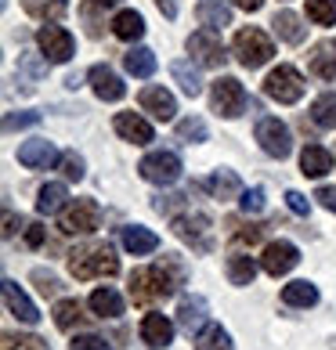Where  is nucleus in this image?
<instances>
[{
  "label": "nucleus",
  "mask_w": 336,
  "mask_h": 350,
  "mask_svg": "<svg viewBox=\"0 0 336 350\" xmlns=\"http://www.w3.org/2000/svg\"><path fill=\"white\" fill-rule=\"evenodd\" d=\"M170 72H174V80L181 83V90H185L188 98H199V94H203V80H199V72L192 69L188 62H174Z\"/></svg>",
  "instance_id": "nucleus-34"
},
{
  "label": "nucleus",
  "mask_w": 336,
  "mask_h": 350,
  "mask_svg": "<svg viewBox=\"0 0 336 350\" xmlns=\"http://www.w3.org/2000/svg\"><path fill=\"white\" fill-rule=\"evenodd\" d=\"M156 8L163 11L166 18H177V0H156Z\"/></svg>",
  "instance_id": "nucleus-50"
},
{
  "label": "nucleus",
  "mask_w": 336,
  "mask_h": 350,
  "mask_svg": "<svg viewBox=\"0 0 336 350\" xmlns=\"http://www.w3.org/2000/svg\"><path fill=\"white\" fill-rule=\"evenodd\" d=\"M141 340H145L148 347H170L174 343V321L166 314H145V321H141Z\"/></svg>",
  "instance_id": "nucleus-17"
},
{
  "label": "nucleus",
  "mask_w": 336,
  "mask_h": 350,
  "mask_svg": "<svg viewBox=\"0 0 336 350\" xmlns=\"http://www.w3.org/2000/svg\"><path fill=\"white\" fill-rule=\"evenodd\" d=\"M253 275H257V264H253V256H228V278L231 285H253Z\"/></svg>",
  "instance_id": "nucleus-33"
},
{
  "label": "nucleus",
  "mask_w": 336,
  "mask_h": 350,
  "mask_svg": "<svg viewBox=\"0 0 336 350\" xmlns=\"http://www.w3.org/2000/svg\"><path fill=\"white\" fill-rule=\"evenodd\" d=\"M261 235H264V228H261V224H250V228H239V231H235V242H242V245L250 242V245H253V242H261Z\"/></svg>",
  "instance_id": "nucleus-47"
},
{
  "label": "nucleus",
  "mask_w": 336,
  "mask_h": 350,
  "mask_svg": "<svg viewBox=\"0 0 336 350\" xmlns=\"http://www.w3.org/2000/svg\"><path fill=\"white\" fill-rule=\"evenodd\" d=\"M112 33L120 36V40H138V36H145V18L127 8V11H120V15L112 18Z\"/></svg>",
  "instance_id": "nucleus-27"
},
{
  "label": "nucleus",
  "mask_w": 336,
  "mask_h": 350,
  "mask_svg": "<svg viewBox=\"0 0 336 350\" xmlns=\"http://www.w3.org/2000/svg\"><path fill=\"white\" fill-rule=\"evenodd\" d=\"M101 228V206L94 199H76L66 213L58 217V231L62 235H87V231Z\"/></svg>",
  "instance_id": "nucleus-5"
},
{
  "label": "nucleus",
  "mask_w": 336,
  "mask_h": 350,
  "mask_svg": "<svg viewBox=\"0 0 336 350\" xmlns=\"http://www.w3.org/2000/svg\"><path fill=\"white\" fill-rule=\"evenodd\" d=\"M286 206L293 213H300V217L311 213V202H307V196H300V191H286Z\"/></svg>",
  "instance_id": "nucleus-46"
},
{
  "label": "nucleus",
  "mask_w": 336,
  "mask_h": 350,
  "mask_svg": "<svg viewBox=\"0 0 336 350\" xmlns=\"http://www.w3.org/2000/svg\"><path fill=\"white\" fill-rule=\"evenodd\" d=\"M123 250L127 253H134V256H145V253H156L159 250V239L152 235L148 228H141V224H131V228H123Z\"/></svg>",
  "instance_id": "nucleus-21"
},
{
  "label": "nucleus",
  "mask_w": 336,
  "mask_h": 350,
  "mask_svg": "<svg viewBox=\"0 0 336 350\" xmlns=\"http://www.w3.org/2000/svg\"><path fill=\"white\" fill-rule=\"evenodd\" d=\"M307 18L315 25H336V0H307Z\"/></svg>",
  "instance_id": "nucleus-37"
},
{
  "label": "nucleus",
  "mask_w": 336,
  "mask_h": 350,
  "mask_svg": "<svg viewBox=\"0 0 336 350\" xmlns=\"http://www.w3.org/2000/svg\"><path fill=\"white\" fill-rule=\"evenodd\" d=\"M22 69H25V76H29V83H25V90H33V83L44 76V66H40V62H36L33 55H25V58H22Z\"/></svg>",
  "instance_id": "nucleus-45"
},
{
  "label": "nucleus",
  "mask_w": 336,
  "mask_h": 350,
  "mask_svg": "<svg viewBox=\"0 0 336 350\" xmlns=\"http://www.w3.org/2000/svg\"><path fill=\"white\" fill-rule=\"evenodd\" d=\"M304 76L296 72L293 66H279V69H271L268 72V80H264V94L268 98H275L279 105H296V101L304 98Z\"/></svg>",
  "instance_id": "nucleus-4"
},
{
  "label": "nucleus",
  "mask_w": 336,
  "mask_h": 350,
  "mask_svg": "<svg viewBox=\"0 0 336 350\" xmlns=\"http://www.w3.org/2000/svg\"><path fill=\"white\" fill-rule=\"evenodd\" d=\"M203 318H206V300H203V296L181 300V307H177V321H181V329H185V332H199Z\"/></svg>",
  "instance_id": "nucleus-26"
},
{
  "label": "nucleus",
  "mask_w": 336,
  "mask_h": 350,
  "mask_svg": "<svg viewBox=\"0 0 336 350\" xmlns=\"http://www.w3.org/2000/svg\"><path fill=\"white\" fill-rule=\"evenodd\" d=\"M4 304H8V310H11L18 321H25V325H36V321H40V310L33 307V300H29V296H25L11 278H4Z\"/></svg>",
  "instance_id": "nucleus-15"
},
{
  "label": "nucleus",
  "mask_w": 336,
  "mask_h": 350,
  "mask_svg": "<svg viewBox=\"0 0 336 350\" xmlns=\"http://www.w3.org/2000/svg\"><path fill=\"white\" fill-rule=\"evenodd\" d=\"M66 199H69L66 185H44L40 188V199H36V210L51 217V213H58L62 206H66Z\"/></svg>",
  "instance_id": "nucleus-35"
},
{
  "label": "nucleus",
  "mask_w": 336,
  "mask_h": 350,
  "mask_svg": "<svg viewBox=\"0 0 336 350\" xmlns=\"http://www.w3.org/2000/svg\"><path fill=\"white\" fill-rule=\"evenodd\" d=\"M69 350H112L101 336H76V340L69 343Z\"/></svg>",
  "instance_id": "nucleus-43"
},
{
  "label": "nucleus",
  "mask_w": 336,
  "mask_h": 350,
  "mask_svg": "<svg viewBox=\"0 0 336 350\" xmlns=\"http://www.w3.org/2000/svg\"><path fill=\"white\" fill-rule=\"evenodd\" d=\"M138 170L145 180H152V185H174V180L181 177V159L174 152H148L145 159L138 163Z\"/></svg>",
  "instance_id": "nucleus-9"
},
{
  "label": "nucleus",
  "mask_w": 336,
  "mask_h": 350,
  "mask_svg": "<svg viewBox=\"0 0 336 350\" xmlns=\"http://www.w3.org/2000/svg\"><path fill=\"white\" fill-rule=\"evenodd\" d=\"M188 51L196 55V62H199V66H206V69H221L224 62H228L224 44H221V33L210 29V25H203V29H196V33L188 36Z\"/></svg>",
  "instance_id": "nucleus-6"
},
{
  "label": "nucleus",
  "mask_w": 336,
  "mask_h": 350,
  "mask_svg": "<svg viewBox=\"0 0 336 350\" xmlns=\"http://www.w3.org/2000/svg\"><path fill=\"white\" fill-rule=\"evenodd\" d=\"M333 170V155L329 148H322V145H307L300 152V174L304 177H326Z\"/></svg>",
  "instance_id": "nucleus-22"
},
{
  "label": "nucleus",
  "mask_w": 336,
  "mask_h": 350,
  "mask_svg": "<svg viewBox=\"0 0 336 350\" xmlns=\"http://www.w3.org/2000/svg\"><path fill=\"white\" fill-rule=\"evenodd\" d=\"M33 282H36V289H40L44 296H55L58 293V278L47 275V271H33Z\"/></svg>",
  "instance_id": "nucleus-44"
},
{
  "label": "nucleus",
  "mask_w": 336,
  "mask_h": 350,
  "mask_svg": "<svg viewBox=\"0 0 336 350\" xmlns=\"http://www.w3.org/2000/svg\"><path fill=\"white\" fill-rule=\"evenodd\" d=\"M177 137L181 141H196L199 145V141H206V123L199 120V116H188V120L177 123Z\"/></svg>",
  "instance_id": "nucleus-38"
},
{
  "label": "nucleus",
  "mask_w": 336,
  "mask_h": 350,
  "mask_svg": "<svg viewBox=\"0 0 336 350\" xmlns=\"http://www.w3.org/2000/svg\"><path fill=\"white\" fill-rule=\"evenodd\" d=\"M311 120L326 131H336V94H322L311 105Z\"/></svg>",
  "instance_id": "nucleus-36"
},
{
  "label": "nucleus",
  "mask_w": 336,
  "mask_h": 350,
  "mask_svg": "<svg viewBox=\"0 0 336 350\" xmlns=\"http://www.w3.org/2000/svg\"><path fill=\"white\" fill-rule=\"evenodd\" d=\"M199 22L210 25V29H224V25H231V8L221 4V0H203L199 4Z\"/></svg>",
  "instance_id": "nucleus-31"
},
{
  "label": "nucleus",
  "mask_w": 336,
  "mask_h": 350,
  "mask_svg": "<svg viewBox=\"0 0 336 350\" xmlns=\"http://www.w3.org/2000/svg\"><path fill=\"white\" fill-rule=\"evenodd\" d=\"M196 350H231V336L217 321H210L196 332Z\"/></svg>",
  "instance_id": "nucleus-30"
},
{
  "label": "nucleus",
  "mask_w": 336,
  "mask_h": 350,
  "mask_svg": "<svg viewBox=\"0 0 336 350\" xmlns=\"http://www.w3.org/2000/svg\"><path fill=\"white\" fill-rule=\"evenodd\" d=\"M44 239H47V228H40V224H29V228H25V242H29L33 250H36V245H44Z\"/></svg>",
  "instance_id": "nucleus-48"
},
{
  "label": "nucleus",
  "mask_w": 336,
  "mask_h": 350,
  "mask_svg": "<svg viewBox=\"0 0 336 350\" xmlns=\"http://www.w3.org/2000/svg\"><path fill=\"white\" fill-rule=\"evenodd\" d=\"M210 101H214V112L235 120V116H242V109H246V90H242V83L235 76H221V80H214V87H210Z\"/></svg>",
  "instance_id": "nucleus-8"
},
{
  "label": "nucleus",
  "mask_w": 336,
  "mask_h": 350,
  "mask_svg": "<svg viewBox=\"0 0 336 350\" xmlns=\"http://www.w3.org/2000/svg\"><path fill=\"white\" fill-rule=\"evenodd\" d=\"M174 235H177L181 242H188L196 253H210V250H214L210 217H206V213H185V217H174Z\"/></svg>",
  "instance_id": "nucleus-7"
},
{
  "label": "nucleus",
  "mask_w": 336,
  "mask_h": 350,
  "mask_svg": "<svg viewBox=\"0 0 336 350\" xmlns=\"http://www.w3.org/2000/svg\"><path fill=\"white\" fill-rule=\"evenodd\" d=\"M307 69L322 80H336V40H322L307 55Z\"/></svg>",
  "instance_id": "nucleus-19"
},
{
  "label": "nucleus",
  "mask_w": 336,
  "mask_h": 350,
  "mask_svg": "<svg viewBox=\"0 0 336 350\" xmlns=\"http://www.w3.org/2000/svg\"><path fill=\"white\" fill-rule=\"evenodd\" d=\"M141 109H145V112H152V116H156V120H174V112H177V101H174V94H170V90H163V87H145V90H141Z\"/></svg>",
  "instance_id": "nucleus-16"
},
{
  "label": "nucleus",
  "mask_w": 336,
  "mask_h": 350,
  "mask_svg": "<svg viewBox=\"0 0 336 350\" xmlns=\"http://www.w3.org/2000/svg\"><path fill=\"white\" fill-rule=\"evenodd\" d=\"M257 141H261V148L268 155H275V159H286L293 152V137H289V126L279 123L275 116H268V120L257 123Z\"/></svg>",
  "instance_id": "nucleus-10"
},
{
  "label": "nucleus",
  "mask_w": 336,
  "mask_h": 350,
  "mask_svg": "<svg viewBox=\"0 0 336 350\" xmlns=\"http://www.w3.org/2000/svg\"><path fill=\"white\" fill-rule=\"evenodd\" d=\"M181 278H185V271H181L174 260L166 264H156V267H141L131 275V296L134 304H156V300H170L177 293Z\"/></svg>",
  "instance_id": "nucleus-1"
},
{
  "label": "nucleus",
  "mask_w": 336,
  "mask_h": 350,
  "mask_svg": "<svg viewBox=\"0 0 336 350\" xmlns=\"http://www.w3.org/2000/svg\"><path fill=\"white\" fill-rule=\"evenodd\" d=\"M231 51H235V58H239L242 69H261L264 62H271V55H275V47H271V40H268V33L257 29V25L239 29L235 40H231Z\"/></svg>",
  "instance_id": "nucleus-3"
},
{
  "label": "nucleus",
  "mask_w": 336,
  "mask_h": 350,
  "mask_svg": "<svg viewBox=\"0 0 336 350\" xmlns=\"http://www.w3.org/2000/svg\"><path fill=\"white\" fill-rule=\"evenodd\" d=\"M300 264V253H296L293 242H268L264 245V256H261V267L268 271L271 278L279 275H289V271Z\"/></svg>",
  "instance_id": "nucleus-12"
},
{
  "label": "nucleus",
  "mask_w": 336,
  "mask_h": 350,
  "mask_svg": "<svg viewBox=\"0 0 336 350\" xmlns=\"http://www.w3.org/2000/svg\"><path fill=\"white\" fill-rule=\"evenodd\" d=\"M22 8H25V15H33L40 22H58V18H66V11H69L66 0H22Z\"/></svg>",
  "instance_id": "nucleus-25"
},
{
  "label": "nucleus",
  "mask_w": 336,
  "mask_h": 350,
  "mask_svg": "<svg viewBox=\"0 0 336 350\" xmlns=\"http://www.w3.org/2000/svg\"><path fill=\"white\" fill-rule=\"evenodd\" d=\"M315 199L326 206L329 213H336V188H318V191H315Z\"/></svg>",
  "instance_id": "nucleus-49"
},
{
  "label": "nucleus",
  "mask_w": 336,
  "mask_h": 350,
  "mask_svg": "<svg viewBox=\"0 0 336 350\" xmlns=\"http://www.w3.org/2000/svg\"><path fill=\"white\" fill-rule=\"evenodd\" d=\"M112 126H116V134H120L123 141H134V145H148V141L156 137V134H152V126L141 120V116H134V112H120L112 120Z\"/></svg>",
  "instance_id": "nucleus-18"
},
{
  "label": "nucleus",
  "mask_w": 336,
  "mask_h": 350,
  "mask_svg": "<svg viewBox=\"0 0 336 350\" xmlns=\"http://www.w3.org/2000/svg\"><path fill=\"white\" fill-rule=\"evenodd\" d=\"M123 66L131 76H138V80H148V76L156 72V55H152L148 47H131L123 55Z\"/></svg>",
  "instance_id": "nucleus-24"
},
{
  "label": "nucleus",
  "mask_w": 336,
  "mask_h": 350,
  "mask_svg": "<svg viewBox=\"0 0 336 350\" xmlns=\"http://www.w3.org/2000/svg\"><path fill=\"white\" fill-rule=\"evenodd\" d=\"M235 8H242V11H261L264 8V0H231Z\"/></svg>",
  "instance_id": "nucleus-51"
},
{
  "label": "nucleus",
  "mask_w": 336,
  "mask_h": 350,
  "mask_svg": "<svg viewBox=\"0 0 336 350\" xmlns=\"http://www.w3.org/2000/svg\"><path fill=\"white\" fill-rule=\"evenodd\" d=\"M271 25H275V33L282 36L286 44H300L304 40V22H300V15H293V11H279L275 18H271Z\"/></svg>",
  "instance_id": "nucleus-28"
},
{
  "label": "nucleus",
  "mask_w": 336,
  "mask_h": 350,
  "mask_svg": "<svg viewBox=\"0 0 336 350\" xmlns=\"http://www.w3.org/2000/svg\"><path fill=\"white\" fill-rule=\"evenodd\" d=\"M4 350H51L40 336H4Z\"/></svg>",
  "instance_id": "nucleus-40"
},
{
  "label": "nucleus",
  "mask_w": 336,
  "mask_h": 350,
  "mask_svg": "<svg viewBox=\"0 0 336 350\" xmlns=\"http://www.w3.org/2000/svg\"><path fill=\"white\" fill-rule=\"evenodd\" d=\"M282 300L289 307H315L318 304V289L311 282H289L286 289H282Z\"/></svg>",
  "instance_id": "nucleus-32"
},
{
  "label": "nucleus",
  "mask_w": 336,
  "mask_h": 350,
  "mask_svg": "<svg viewBox=\"0 0 336 350\" xmlns=\"http://www.w3.org/2000/svg\"><path fill=\"white\" fill-rule=\"evenodd\" d=\"M55 159H62V155L55 152V145H51L47 137H33V141H25V145L18 148V163L29 166V170H47Z\"/></svg>",
  "instance_id": "nucleus-13"
},
{
  "label": "nucleus",
  "mask_w": 336,
  "mask_h": 350,
  "mask_svg": "<svg viewBox=\"0 0 336 350\" xmlns=\"http://www.w3.org/2000/svg\"><path fill=\"white\" fill-rule=\"evenodd\" d=\"M40 120H44L40 112H8L4 116V131L15 134V131H25V126H36Z\"/></svg>",
  "instance_id": "nucleus-39"
},
{
  "label": "nucleus",
  "mask_w": 336,
  "mask_h": 350,
  "mask_svg": "<svg viewBox=\"0 0 336 350\" xmlns=\"http://www.w3.org/2000/svg\"><path fill=\"white\" fill-rule=\"evenodd\" d=\"M36 44H40V51L47 55V62H69L73 51H76L73 33L62 29V25H40V33H36Z\"/></svg>",
  "instance_id": "nucleus-11"
},
{
  "label": "nucleus",
  "mask_w": 336,
  "mask_h": 350,
  "mask_svg": "<svg viewBox=\"0 0 336 350\" xmlns=\"http://www.w3.org/2000/svg\"><path fill=\"white\" fill-rule=\"evenodd\" d=\"M90 310H94L98 318H120L123 314V296L116 293V289H94L90 293Z\"/></svg>",
  "instance_id": "nucleus-23"
},
{
  "label": "nucleus",
  "mask_w": 336,
  "mask_h": 350,
  "mask_svg": "<svg viewBox=\"0 0 336 350\" xmlns=\"http://www.w3.org/2000/svg\"><path fill=\"white\" fill-rule=\"evenodd\" d=\"M98 8H112V4H120V0H94Z\"/></svg>",
  "instance_id": "nucleus-52"
},
{
  "label": "nucleus",
  "mask_w": 336,
  "mask_h": 350,
  "mask_svg": "<svg viewBox=\"0 0 336 350\" xmlns=\"http://www.w3.org/2000/svg\"><path fill=\"white\" fill-rule=\"evenodd\" d=\"M69 275L80 282L112 278V275H120V260L109 250V242H87V245H76L69 253Z\"/></svg>",
  "instance_id": "nucleus-2"
},
{
  "label": "nucleus",
  "mask_w": 336,
  "mask_h": 350,
  "mask_svg": "<svg viewBox=\"0 0 336 350\" xmlns=\"http://www.w3.org/2000/svg\"><path fill=\"white\" fill-rule=\"evenodd\" d=\"M87 80H90V87H94V94L101 98V101H120L123 94H127V87H123V80L116 76L109 66H94L87 72Z\"/></svg>",
  "instance_id": "nucleus-14"
},
{
  "label": "nucleus",
  "mask_w": 336,
  "mask_h": 350,
  "mask_svg": "<svg viewBox=\"0 0 336 350\" xmlns=\"http://www.w3.org/2000/svg\"><path fill=\"white\" fill-rule=\"evenodd\" d=\"M58 170L66 174V180H80V177H83V159H80L76 152H66V155L58 159Z\"/></svg>",
  "instance_id": "nucleus-41"
},
{
  "label": "nucleus",
  "mask_w": 336,
  "mask_h": 350,
  "mask_svg": "<svg viewBox=\"0 0 336 350\" xmlns=\"http://www.w3.org/2000/svg\"><path fill=\"white\" fill-rule=\"evenodd\" d=\"M203 188L210 191L214 199H221V202H228V199H239L242 196V180L231 174V170H217L214 177H206L203 180Z\"/></svg>",
  "instance_id": "nucleus-20"
},
{
  "label": "nucleus",
  "mask_w": 336,
  "mask_h": 350,
  "mask_svg": "<svg viewBox=\"0 0 336 350\" xmlns=\"http://www.w3.org/2000/svg\"><path fill=\"white\" fill-rule=\"evenodd\" d=\"M239 206H242L246 213H261V210H264V188L242 191V196H239Z\"/></svg>",
  "instance_id": "nucleus-42"
},
{
  "label": "nucleus",
  "mask_w": 336,
  "mask_h": 350,
  "mask_svg": "<svg viewBox=\"0 0 336 350\" xmlns=\"http://www.w3.org/2000/svg\"><path fill=\"white\" fill-rule=\"evenodd\" d=\"M55 325H58L62 332L80 329V325H83V307H80V300H58V304H55Z\"/></svg>",
  "instance_id": "nucleus-29"
}]
</instances>
